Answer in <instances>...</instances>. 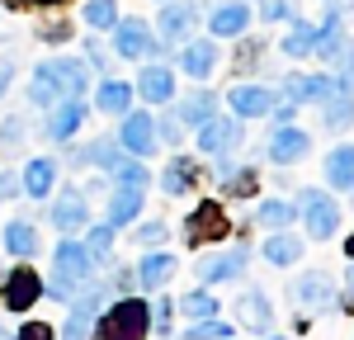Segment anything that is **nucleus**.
Masks as SVG:
<instances>
[{
  "mask_svg": "<svg viewBox=\"0 0 354 340\" xmlns=\"http://www.w3.org/2000/svg\"><path fill=\"white\" fill-rule=\"evenodd\" d=\"M147 326H151V308L147 303H137V298H123L118 308H109L100 321H95V331L109 340H133V336H147Z\"/></svg>",
  "mask_w": 354,
  "mask_h": 340,
  "instance_id": "obj_1",
  "label": "nucleus"
},
{
  "mask_svg": "<svg viewBox=\"0 0 354 340\" xmlns=\"http://www.w3.org/2000/svg\"><path fill=\"white\" fill-rule=\"evenodd\" d=\"M302 223H307V236L312 241H326V236H335V227H340V203L326 198L322 189H307L302 194Z\"/></svg>",
  "mask_w": 354,
  "mask_h": 340,
  "instance_id": "obj_2",
  "label": "nucleus"
},
{
  "mask_svg": "<svg viewBox=\"0 0 354 340\" xmlns=\"http://www.w3.org/2000/svg\"><path fill=\"white\" fill-rule=\"evenodd\" d=\"M185 232H189V246H198V241H218V236H227V213H222L218 198H203L198 208L189 213V223H185Z\"/></svg>",
  "mask_w": 354,
  "mask_h": 340,
  "instance_id": "obj_3",
  "label": "nucleus"
},
{
  "mask_svg": "<svg viewBox=\"0 0 354 340\" xmlns=\"http://www.w3.org/2000/svg\"><path fill=\"white\" fill-rule=\"evenodd\" d=\"M307 147H312V138L302 133V128H293V123H279L270 138V156L279 161V166H293V161H302L307 156Z\"/></svg>",
  "mask_w": 354,
  "mask_h": 340,
  "instance_id": "obj_4",
  "label": "nucleus"
},
{
  "mask_svg": "<svg viewBox=\"0 0 354 340\" xmlns=\"http://www.w3.org/2000/svg\"><path fill=\"white\" fill-rule=\"evenodd\" d=\"M113 48H118V57H147V53H161V48L151 43V28L142 24V19H123V24H113Z\"/></svg>",
  "mask_w": 354,
  "mask_h": 340,
  "instance_id": "obj_5",
  "label": "nucleus"
},
{
  "mask_svg": "<svg viewBox=\"0 0 354 340\" xmlns=\"http://www.w3.org/2000/svg\"><path fill=\"white\" fill-rule=\"evenodd\" d=\"M118 142H123L133 156H151V151H156V123H151L147 113H128L123 128H118Z\"/></svg>",
  "mask_w": 354,
  "mask_h": 340,
  "instance_id": "obj_6",
  "label": "nucleus"
},
{
  "mask_svg": "<svg viewBox=\"0 0 354 340\" xmlns=\"http://www.w3.org/2000/svg\"><path fill=\"white\" fill-rule=\"evenodd\" d=\"M194 24H198V10L185 5V0H170V5L161 10V38L165 43H185V38H194Z\"/></svg>",
  "mask_w": 354,
  "mask_h": 340,
  "instance_id": "obj_7",
  "label": "nucleus"
},
{
  "mask_svg": "<svg viewBox=\"0 0 354 340\" xmlns=\"http://www.w3.org/2000/svg\"><path fill=\"white\" fill-rule=\"evenodd\" d=\"M85 123V104H81V95H66V100H57L53 104V118H48V138L53 142H66L76 128Z\"/></svg>",
  "mask_w": 354,
  "mask_h": 340,
  "instance_id": "obj_8",
  "label": "nucleus"
},
{
  "mask_svg": "<svg viewBox=\"0 0 354 340\" xmlns=\"http://www.w3.org/2000/svg\"><path fill=\"white\" fill-rule=\"evenodd\" d=\"M236 142H241V123H232V118H218V113H213L208 123H198V147L213 151V156H218V151H232Z\"/></svg>",
  "mask_w": 354,
  "mask_h": 340,
  "instance_id": "obj_9",
  "label": "nucleus"
},
{
  "mask_svg": "<svg viewBox=\"0 0 354 340\" xmlns=\"http://www.w3.org/2000/svg\"><path fill=\"white\" fill-rule=\"evenodd\" d=\"M90 270H95V255L85 251L81 241H62V246H57V274H62V279L85 283Z\"/></svg>",
  "mask_w": 354,
  "mask_h": 340,
  "instance_id": "obj_10",
  "label": "nucleus"
},
{
  "mask_svg": "<svg viewBox=\"0 0 354 340\" xmlns=\"http://www.w3.org/2000/svg\"><path fill=\"white\" fill-rule=\"evenodd\" d=\"M38 293H43V279L33 274V270H15L10 283H5V308L10 312H28L38 303Z\"/></svg>",
  "mask_w": 354,
  "mask_h": 340,
  "instance_id": "obj_11",
  "label": "nucleus"
},
{
  "mask_svg": "<svg viewBox=\"0 0 354 340\" xmlns=\"http://www.w3.org/2000/svg\"><path fill=\"white\" fill-rule=\"evenodd\" d=\"M274 109V95L265 90V85H236L232 90V113L236 118H260V113Z\"/></svg>",
  "mask_w": 354,
  "mask_h": 340,
  "instance_id": "obj_12",
  "label": "nucleus"
},
{
  "mask_svg": "<svg viewBox=\"0 0 354 340\" xmlns=\"http://www.w3.org/2000/svg\"><path fill=\"white\" fill-rule=\"evenodd\" d=\"M245 270V251L236 246V251H227V255H208L203 265H198V279L203 283H222V279H236Z\"/></svg>",
  "mask_w": 354,
  "mask_h": 340,
  "instance_id": "obj_13",
  "label": "nucleus"
},
{
  "mask_svg": "<svg viewBox=\"0 0 354 340\" xmlns=\"http://www.w3.org/2000/svg\"><path fill=\"white\" fill-rule=\"evenodd\" d=\"M293 298H298L302 308H330V303H335V283H330L326 274H302V279L293 283Z\"/></svg>",
  "mask_w": 354,
  "mask_h": 340,
  "instance_id": "obj_14",
  "label": "nucleus"
},
{
  "mask_svg": "<svg viewBox=\"0 0 354 340\" xmlns=\"http://www.w3.org/2000/svg\"><path fill=\"white\" fill-rule=\"evenodd\" d=\"M213 62H218V48H213V43H203V38H185V53H180V66L189 71L194 81H203V76L213 71Z\"/></svg>",
  "mask_w": 354,
  "mask_h": 340,
  "instance_id": "obj_15",
  "label": "nucleus"
},
{
  "mask_svg": "<svg viewBox=\"0 0 354 340\" xmlns=\"http://www.w3.org/2000/svg\"><path fill=\"white\" fill-rule=\"evenodd\" d=\"M335 90H340V85L330 81V76H293V81H288V100H298V104H322Z\"/></svg>",
  "mask_w": 354,
  "mask_h": 340,
  "instance_id": "obj_16",
  "label": "nucleus"
},
{
  "mask_svg": "<svg viewBox=\"0 0 354 340\" xmlns=\"http://www.w3.org/2000/svg\"><path fill=\"white\" fill-rule=\"evenodd\" d=\"M85 218H90V213H85V198H81V189H66V194H62V198L53 203V223L62 227V232H81V227H85Z\"/></svg>",
  "mask_w": 354,
  "mask_h": 340,
  "instance_id": "obj_17",
  "label": "nucleus"
},
{
  "mask_svg": "<svg viewBox=\"0 0 354 340\" xmlns=\"http://www.w3.org/2000/svg\"><path fill=\"white\" fill-rule=\"evenodd\" d=\"M48 71H53V81L62 85V95H81L85 85H90L85 62H71V57H57V62H48Z\"/></svg>",
  "mask_w": 354,
  "mask_h": 340,
  "instance_id": "obj_18",
  "label": "nucleus"
},
{
  "mask_svg": "<svg viewBox=\"0 0 354 340\" xmlns=\"http://www.w3.org/2000/svg\"><path fill=\"white\" fill-rule=\"evenodd\" d=\"M245 24H250V5H241V0L213 10V33L218 38H236V33H245Z\"/></svg>",
  "mask_w": 354,
  "mask_h": 340,
  "instance_id": "obj_19",
  "label": "nucleus"
},
{
  "mask_svg": "<svg viewBox=\"0 0 354 340\" xmlns=\"http://www.w3.org/2000/svg\"><path fill=\"white\" fill-rule=\"evenodd\" d=\"M137 90H142V100H151V104H165V100L175 95V76H170L165 66H147V71L137 76Z\"/></svg>",
  "mask_w": 354,
  "mask_h": 340,
  "instance_id": "obj_20",
  "label": "nucleus"
},
{
  "mask_svg": "<svg viewBox=\"0 0 354 340\" xmlns=\"http://www.w3.org/2000/svg\"><path fill=\"white\" fill-rule=\"evenodd\" d=\"M53 180H57V161H48V156L28 161V170H24V189H28V198H48V194H53Z\"/></svg>",
  "mask_w": 354,
  "mask_h": 340,
  "instance_id": "obj_21",
  "label": "nucleus"
},
{
  "mask_svg": "<svg viewBox=\"0 0 354 340\" xmlns=\"http://www.w3.org/2000/svg\"><path fill=\"white\" fill-rule=\"evenodd\" d=\"M326 175L335 189H354V147L345 142V147H335L326 156Z\"/></svg>",
  "mask_w": 354,
  "mask_h": 340,
  "instance_id": "obj_22",
  "label": "nucleus"
},
{
  "mask_svg": "<svg viewBox=\"0 0 354 340\" xmlns=\"http://www.w3.org/2000/svg\"><path fill=\"white\" fill-rule=\"evenodd\" d=\"M175 274V255H147L137 265V283L142 288H165V279Z\"/></svg>",
  "mask_w": 354,
  "mask_h": 340,
  "instance_id": "obj_23",
  "label": "nucleus"
},
{
  "mask_svg": "<svg viewBox=\"0 0 354 340\" xmlns=\"http://www.w3.org/2000/svg\"><path fill=\"white\" fill-rule=\"evenodd\" d=\"M241 321H245V331L265 336V331H270V298H265V293H245L241 298Z\"/></svg>",
  "mask_w": 354,
  "mask_h": 340,
  "instance_id": "obj_24",
  "label": "nucleus"
},
{
  "mask_svg": "<svg viewBox=\"0 0 354 340\" xmlns=\"http://www.w3.org/2000/svg\"><path fill=\"white\" fill-rule=\"evenodd\" d=\"M137 208H142V189H118V194L109 198V227H123V223H133L137 218Z\"/></svg>",
  "mask_w": 354,
  "mask_h": 340,
  "instance_id": "obj_25",
  "label": "nucleus"
},
{
  "mask_svg": "<svg viewBox=\"0 0 354 340\" xmlns=\"http://www.w3.org/2000/svg\"><path fill=\"white\" fill-rule=\"evenodd\" d=\"M95 104H100L104 113H128V104H133V85L104 81V85H100V95H95Z\"/></svg>",
  "mask_w": 354,
  "mask_h": 340,
  "instance_id": "obj_26",
  "label": "nucleus"
},
{
  "mask_svg": "<svg viewBox=\"0 0 354 340\" xmlns=\"http://www.w3.org/2000/svg\"><path fill=\"white\" fill-rule=\"evenodd\" d=\"M28 100H33V104H43V109H53L57 100H62V85L53 81V71H48V62H43V66L33 71V85H28Z\"/></svg>",
  "mask_w": 354,
  "mask_h": 340,
  "instance_id": "obj_27",
  "label": "nucleus"
},
{
  "mask_svg": "<svg viewBox=\"0 0 354 340\" xmlns=\"http://www.w3.org/2000/svg\"><path fill=\"white\" fill-rule=\"evenodd\" d=\"M322 104H326V128H335V133H340V128H350V123H354V100H350V90H335V95H326Z\"/></svg>",
  "mask_w": 354,
  "mask_h": 340,
  "instance_id": "obj_28",
  "label": "nucleus"
},
{
  "mask_svg": "<svg viewBox=\"0 0 354 340\" xmlns=\"http://www.w3.org/2000/svg\"><path fill=\"white\" fill-rule=\"evenodd\" d=\"M298 255H302V236L279 232V236H270V241H265V260H270V265H293Z\"/></svg>",
  "mask_w": 354,
  "mask_h": 340,
  "instance_id": "obj_29",
  "label": "nucleus"
},
{
  "mask_svg": "<svg viewBox=\"0 0 354 340\" xmlns=\"http://www.w3.org/2000/svg\"><path fill=\"white\" fill-rule=\"evenodd\" d=\"M76 166H100V170H113L118 166V147H113V142H90V147H81V151H76Z\"/></svg>",
  "mask_w": 354,
  "mask_h": 340,
  "instance_id": "obj_30",
  "label": "nucleus"
},
{
  "mask_svg": "<svg viewBox=\"0 0 354 340\" xmlns=\"http://www.w3.org/2000/svg\"><path fill=\"white\" fill-rule=\"evenodd\" d=\"M5 251H15V255H24V260H28V255L38 251V236H33V227L15 218V223L5 227Z\"/></svg>",
  "mask_w": 354,
  "mask_h": 340,
  "instance_id": "obj_31",
  "label": "nucleus"
},
{
  "mask_svg": "<svg viewBox=\"0 0 354 340\" xmlns=\"http://www.w3.org/2000/svg\"><path fill=\"white\" fill-rule=\"evenodd\" d=\"M194 185V161H170V170L161 175V189L165 194H189Z\"/></svg>",
  "mask_w": 354,
  "mask_h": 340,
  "instance_id": "obj_32",
  "label": "nucleus"
},
{
  "mask_svg": "<svg viewBox=\"0 0 354 340\" xmlns=\"http://www.w3.org/2000/svg\"><path fill=\"white\" fill-rule=\"evenodd\" d=\"M283 53H288V57L317 53V28H312V24H293V28H288V38H283Z\"/></svg>",
  "mask_w": 354,
  "mask_h": 340,
  "instance_id": "obj_33",
  "label": "nucleus"
},
{
  "mask_svg": "<svg viewBox=\"0 0 354 340\" xmlns=\"http://www.w3.org/2000/svg\"><path fill=\"white\" fill-rule=\"evenodd\" d=\"M85 24L90 28H113L118 24V5H113V0H85Z\"/></svg>",
  "mask_w": 354,
  "mask_h": 340,
  "instance_id": "obj_34",
  "label": "nucleus"
},
{
  "mask_svg": "<svg viewBox=\"0 0 354 340\" xmlns=\"http://www.w3.org/2000/svg\"><path fill=\"white\" fill-rule=\"evenodd\" d=\"M213 109H218V104H213V95H194V100L180 104V123H208Z\"/></svg>",
  "mask_w": 354,
  "mask_h": 340,
  "instance_id": "obj_35",
  "label": "nucleus"
},
{
  "mask_svg": "<svg viewBox=\"0 0 354 340\" xmlns=\"http://www.w3.org/2000/svg\"><path fill=\"white\" fill-rule=\"evenodd\" d=\"M113 175H118V185H128V189H147V185H151V175H147V166H142V161H123V156H118V166H113Z\"/></svg>",
  "mask_w": 354,
  "mask_h": 340,
  "instance_id": "obj_36",
  "label": "nucleus"
},
{
  "mask_svg": "<svg viewBox=\"0 0 354 340\" xmlns=\"http://www.w3.org/2000/svg\"><path fill=\"white\" fill-rule=\"evenodd\" d=\"M255 218H260L265 227H288V223H293V208H288V203H279V198H265Z\"/></svg>",
  "mask_w": 354,
  "mask_h": 340,
  "instance_id": "obj_37",
  "label": "nucleus"
},
{
  "mask_svg": "<svg viewBox=\"0 0 354 340\" xmlns=\"http://www.w3.org/2000/svg\"><path fill=\"white\" fill-rule=\"evenodd\" d=\"M104 303H109V288H90L85 298H76V317H90V321H95V317L104 312Z\"/></svg>",
  "mask_w": 354,
  "mask_h": 340,
  "instance_id": "obj_38",
  "label": "nucleus"
},
{
  "mask_svg": "<svg viewBox=\"0 0 354 340\" xmlns=\"http://www.w3.org/2000/svg\"><path fill=\"white\" fill-rule=\"evenodd\" d=\"M109 246H113V227L109 223H104V227H90V246H85V251L100 260V255H109Z\"/></svg>",
  "mask_w": 354,
  "mask_h": 340,
  "instance_id": "obj_39",
  "label": "nucleus"
},
{
  "mask_svg": "<svg viewBox=\"0 0 354 340\" xmlns=\"http://www.w3.org/2000/svg\"><path fill=\"white\" fill-rule=\"evenodd\" d=\"M180 308H185V312L194 317V321H198V317H213V312H218V303H213L208 293H189V298H185Z\"/></svg>",
  "mask_w": 354,
  "mask_h": 340,
  "instance_id": "obj_40",
  "label": "nucleus"
},
{
  "mask_svg": "<svg viewBox=\"0 0 354 340\" xmlns=\"http://www.w3.org/2000/svg\"><path fill=\"white\" fill-rule=\"evenodd\" d=\"M260 19H265V24L293 19V0H265V5H260Z\"/></svg>",
  "mask_w": 354,
  "mask_h": 340,
  "instance_id": "obj_41",
  "label": "nucleus"
},
{
  "mask_svg": "<svg viewBox=\"0 0 354 340\" xmlns=\"http://www.w3.org/2000/svg\"><path fill=\"white\" fill-rule=\"evenodd\" d=\"M189 336H232V326H227V321H213V317H198V321H194L189 326Z\"/></svg>",
  "mask_w": 354,
  "mask_h": 340,
  "instance_id": "obj_42",
  "label": "nucleus"
},
{
  "mask_svg": "<svg viewBox=\"0 0 354 340\" xmlns=\"http://www.w3.org/2000/svg\"><path fill=\"white\" fill-rule=\"evenodd\" d=\"M90 331H95V321H90V317H76V312H71V317H66V326H62V336H90Z\"/></svg>",
  "mask_w": 354,
  "mask_h": 340,
  "instance_id": "obj_43",
  "label": "nucleus"
},
{
  "mask_svg": "<svg viewBox=\"0 0 354 340\" xmlns=\"http://www.w3.org/2000/svg\"><path fill=\"white\" fill-rule=\"evenodd\" d=\"M137 241H142V246H161V241H165V227L161 223H147L142 232H137Z\"/></svg>",
  "mask_w": 354,
  "mask_h": 340,
  "instance_id": "obj_44",
  "label": "nucleus"
},
{
  "mask_svg": "<svg viewBox=\"0 0 354 340\" xmlns=\"http://www.w3.org/2000/svg\"><path fill=\"white\" fill-rule=\"evenodd\" d=\"M180 133H185V128H180V113H165V118H161V138L165 142H180Z\"/></svg>",
  "mask_w": 354,
  "mask_h": 340,
  "instance_id": "obj_45",
  "label": "nucleus"
},
{
  "mask_svg": "<svg viewBox=\"0 0 354 340\" xmlns=\"http://www.w3.org/2000/svg\"><path fill=\"white\" fill-rule=\"evenodd\" d=\"M48 293H53V298H71V293H76V283L62 279V274H53V279H48Z\"/></svg>",
  "mask_w": 354,
  "mask_h": 340,
  "instance_id": "obj_46",
  "label": "nucleus"
},
{
  "mask_svg": "<svg viewBox=\"0 0 354 340\" xmlns=\"http://www.w3.org/2000/svg\"><path fill=\"white\" fill-rule=\"evenodd\" d=\"M24 336H28V340H48L53 331H48V326H38V321H28V326H24Z\"/></svg>",
  "mask_w": 354,
  "mask_h": 340,
  "instance_id": "obj_47",
  "label": "nucleus"
},
{
  "mask_svg": "<svg viewBox=\"0 0 354 340\" xmlns=\"http://www.w3.org/2000/svg\"><path fill=\"white\" fill-rule=\"evenodd\" d=\"M0 138H10V142L19 138V118H5V128H0Z\"/></svg>",
  "mask_w": 354,
  "mask_h": 340,
  "instance_id": "obj_48",
  "label": "nucleus"
},
{
  "mask_svg": "<svg viewBox=\"0 0 354 340\" xmlns=\"http://www.w3.org/2000/svg\"><path fill=\"white\" fill-rule=\"evenodd\" d=\"M10 76H15V66H10V62H5V66H0V95H5V90H10Z\"/></svg>",
  "mask_w": 354,
  "mask_h": 340,
  "instance_id": "obj_49",
  "label": "nucleus"
},
{
  "mask_svg": "<svg viewBox=\"0 0 354 340\" xmlns=\"http://www.w3.org/2000/svg\"><path fill=\"white\" fill-rule=\"evenodd\" d=\"M345 255H354V236H345Z\"/></svg>",
  "mask_w": 354,
  "mask_h": 340,
  "instance_id": "obj_50",
  "label": "nucleus"
},
{
  "mask_svg": "<svg viewBox=\"0 0 354 340\" xmlns=\"http://www.w3.org/2000/svg\"><path fill=\"white\" fill-rule=\"evenodd\" d=\"M28 5H57V0H28Z\"/></svg>",
  "mask_w": 354,
  "mask_h": 340,
  "instance_id": "obj_51",
  "label": "nucleus"
},
{
  "mask_svg": "<svg viewBox=\"0 0 354 340\" xmlns=\"http://www.w3.org/2000/svg\"><path fill=\"white\" fill-rule=\"evenodd\" d=\"M350 279H354V274H350Z\"/></svg>",
  "mask_w": 354,
  "mask_h": 340,
  "instance_id": "obj_52",
  "label": "nucleus"
}]
</instances>
